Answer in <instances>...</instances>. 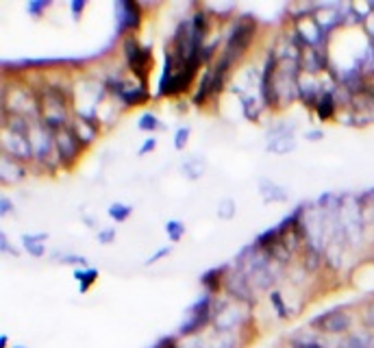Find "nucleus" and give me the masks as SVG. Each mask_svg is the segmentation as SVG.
I'll return each instance as SVG.
<instances>
[{"label": "nucleus", "mask_w": 374, "mask_h": 348, "mask_svg": "<svg viewBox=\"0 0 374 348\" xmlns=\"http://www.w3.org/2000/svg\"><path fill=\"white\" fill-rule=\"evenodd\" d=\"M253 35H255V24L253 22H246L242 20L237 27L231 31V37L226 42V48H224V61L233 63L237 57L244 55V50H246L253 42Z\"/></svg>", "instance_id": "1"}, {"label": "nucleus", "mask_w": 374, "mask_h": 348, "mask_svg": "<svg viewBox=\"0 0 374 348\" xmlns=\"http://www.w3.org/2000/svg\"><path fill=\"white\" fill-rule=\"evenodd\" d=\"M124 53H126V59H128V66H131V70L139 76V79H146V72H148V66H150V50L141 48L131 37V40H126V44H124Z\"/></svg>", "instance_id": "2"}, {"label": "nucleus", "mask_w": 374, "mask_h": 348, "mask_svg": "<svg viewBox=\"0 0 374 348\" xmlns=\"http://www.w3.org/2000/svg\"><path fill=\"white\" fill-rule=\"evenodd\" d=\"M209 316H211V299H202L200 303L191 307V318L180 327V335H191L200 331L209 322Z\"/></svg>", "instance_id": "3"}, {"label": "nucleus", "mask_w": 374, "mask_h": 348, "mask_svg": "<svg viewBox=\"0 0 374 348\" xmlns=\"http://www.w3.org/2000/svg\"><path fill=\"white\" fill-rule=\"evenodd\" d=\"M81 144L83 141L76 137L72 128H61V131L57 133V150H59V157L63 161H74L76 154L81 152Z\"/></svg>", "instance_id": "4"}, {"label": "nucleus", "mask_w": 374, "mask_h": 348, "mask_svg": "<svg viewBox=\"0 0 374 348\" xmlns=\"http://www.w3.org/2000/svg\"><path fill=\"white\" fill-rule=\"evenodd\" d=\"M314 325L327 333H344L351 327V316L344 312H331L314 320Z\"/></svg>", "instance_id": "5"}, {"label": "nucleus", "mask_w": 374, "mask_h": 348, "mask_svg": "<svg viewBox=\"0 0 374 348\" xmlns=\"http://www.w3.org/2000/svg\"><path fill=\"white\" fill-rule=\"evenodd\" d=\"M296 141H294V135L288 131V126H279L274 131V137H270L268 141V150L270 152H277V154H285L290 150H294Z\"/></svg>", "instance_id": "6"}, {"label": "nucleus", "mask_w": 374, "mask_h": 348, "mask_svg": "<svg viewBox=\"0 0 374 348\" xmlns=\"http://www.w3.org/2000/svg\"><path fill=\"white\" fill-rule=\"evenodd\" d=\"M29 141H31V148L37 157H44L46 152H50V131L46 126H35L33 131L29 133Z\"/></svg>", "instance_id": "7"}, {"label": "nucleus", "mask_w": 374, "mask_h": 348, "mask_svg": "<svg viewBox=\"0 0 374 348\" xmlns=\"http://www.w3.org/2000/svg\"><path fill=\"white\" fill-rule=\"evenodd\" d=\"M226 292L233 296V299H242V301L250 303V288H248L246 277H242V275L229 277L226 279Z\"/></svg>", "instance_id": "8"}, {"label": "nucleus", "mask_w": 374, "mask_h": 348, "mask_svg": "<svg viewBox=\"0 0 374 348\" xmlns=\"http://www.w3.org/2000/svg\"><path fill=\"white\" fill-rule=\"evenodd\" d=\"M120 31H126V29H137L139 27V7L135 3H120Z\"/></svg>", "instance_id": "9"}, {"label": "nucleus", "mask_w": 374, "mask_h": 348, "mask_svg": "<svg viewBox=\"0 0 374 348\" xmlns=\"http://www.w3.org/2000/svg\"><path fill=\"white\" fill-rule=\"evenodd\" d=\"M24 176V167L11 159L9 154H3V183H16Z\"/></svg>", "instance_id": "10"}, {"label": "nucleus", "mask_w": 374, "mask_h": 348, "mask_svg": "<svg viewBox=\"0 0 374 348\" xmlns=\"http://www.w3.org/2000/svg\"><path fill=\"white\" fill-rule=\"evenodd\" d=\"M259 185H261V196H264L266 202H272V200L283 202V200H288V192L283 189L281 185L268 181V178H261Z\"/></svg>", "instance_id": "11"}, {"label": "nucleus", "mask_w": 374, "mask_h": 348, "mask_svg": "<svg viewBox=\"0 0 374 348\" xmlns=\"http://www.w3.org/2000/svg\"><path fill=\"white\" fill-rule=\"evenodd\" d=\"M342 348H374V340L368 333L348 335V338L342 342Z\"/></svg>", "instance_id": "12"}, {"label": "nucleus", "mask_w": 374, "mask_h": 348, "mask_svg": "<svg viewBox=\"0 0 374 348\" xmlns=\"http://www.w3.org/2000/svg\"><path fill=\"white\" fill-rule=\"evenodd\" d=\"M316 109H318V115H320L322 120H329L331 115H333V111H335L333 96L331 94H322L320 100H318V105H316Z\"/></svg>", "instance_id": "13"}, {"label": "nucleus", "mask_w": 374, "mask_h": 348, "mask_svg": "<svg viewBox=\"0 0 374 348\" xmlns=\"http://www.w3.org/2000/svg\"><path fill=\"white\" fill-rule=\"evenodd\" d=\"M122 100L126 105H139V102H144L148 98V94L144 92L141 87H128V89H122Z\"/></svg>", "instance_id": "14"}, {"label": "nucleus", "mask_w": 374, "mask_h": 348, "mask_svg": "<svg viewBox=\"0 0 374 348\" xmlns=\"http://www.w3.org/2000/svg\"><path fill=\"white\" fill-rule=\"evenodd\" d=\"M46 235H24L22 242H24V246H27V251L35 257H42L44 255V246L42 244H37V242H44Z\"/></svg>", "instance_id": "15"}, {"label": "nucleus", "mask_w": 374, "mask_h": 348, "mask_svg": "<svg viewBox=\"0 0 374 348\" xmlns=\"http://www.w3.org/2000/svg\"><path fill=\"white\" fill-rule=\"evenodd\" d=\"M74 277H76V279H79V283H81V292H87V288H89V286H92V283L96 281L98 272H96V270H94V268H89V270H85V272H83V270H76V272H74Z\"/></svg>", "instance_id": "16"}, {"label": "nucleus", "mask_w": 374, "mask_h": 348, "mask_svg": "<svg viewBox=\"0 0 374 348\" xmlns=\"http://www.w3.org/2000/svg\"><path fill=\"white\" fill-rule=\"evenodd\" d=\"M109 216L113 218V220L124 222L126 218L131 216V207H128V205H122V202H113L109 207Z\"/></svg>", "instance_id": "17"}, {"label": "nucleus", "mask_w": 374, "mask_h": 348, "mask_svg": "<svg viewBox=\"0 0 374 348\" xmlns=\"http://www.w3.org/2000/svg\"><path fill=\"white\" fill-rule=\"evenodd\" d=\"M279 229H270V231H266V233H261L259 237H257V246L259 248H268V246H272V244L279 240Z\"/></svg>", "instance_id": "18"}, {"label": "nucleus", "mask_w": 374, "mask_h": 348, "mask_svg": "<svg viewBox=\"0 0 374 348\" xmlns=\"http://www.w3.org/2000/svg\"><path fill=\"white\" fill-rule=\"evenodd\" d=\"M218 216L224 218V220H231V218L235 216V200L233 198H224L220 202V207H218Z\"/></svg>", "instance_id": "19"}, {"label": "nucleus", "mask_w": 374, "mask_h": 348, "mask_svg": "<svg viewBox=\"0 0 374 348\" xmlns=\"http://www.w3.org/2000/svg\"><path fill=\"white\" fill-rule=\"evenodd\" d=\"M235 346H237V342H235V338L231 333H220L211 342V348H235Z\"/></svg>", "instance_id": "20"}, {"label": "nucleus", "mask_w": 374, "mask_h": 348, "mask_svg": "<svg viewBox=\"0 0 374 348\" xmlns=\"http://www.w3.org/2000/svg\"><path fill=\"white\" fill-rule=\"evenodd\" d=\"M165 233L170 235L172 242H178L180 237H183V233H185V227L180 224V222H176V220H172V222L165 224Z\"/></svg>", "instance_id": "21"}, {"label": "nucleus", "mask_w": 374, "mask_h": 348, "mask_svg": "<svg viewBox=\"0 0 374 348\" xmlns=\"http://www.w3.org/2000/svg\"><path fill=\"white\" fill-rule=\"evenodd\" d=\"M139 128L141 131H154V128H159V120H157V115H152V113H144L139 118Z\"/></svg>", "instance_id": "22"}, {"label": "nucleus", "mask_w": 374, "mask_h": 348, "mask_svg": "<svg viewBox=\"0 0 374 348\" xmlns=\"http://www.w3.org/2000/svg\"><path fill=\"white\" fill-rule=\"evenodd\" d=\"M215 277H222V270H211V272H207V275L202 277V283H204V286H207L211 292H215L218 288H220V283H222V281H218Z\"/></svg>", "instance_id": "23"}, {"label": "nucleus", "mask_w": 374, "mask_h": 348, "mask_svg": "<svg viewBox=\"0 0 374 348\" xmlns=\"http://www.w3.org/2000/svg\"><path fill=\"white\" fill-rule=\"evenodd\" d=\"M270 303H272V307H277L279 318H288V307H285V303H283V299H281V294H279V292H272V294H270Z\"/></svg>", "instance_id": "24"}, {"label": "nucleus", "mask_w": 374, "mask_h": 348, "mask_svg": "<svg viewBox=\"0 0 374 348\" xmlns=\"http://www.w3.org/2000/svg\"><path fill=\"white\" fill-rule=\"evenodd\" d=\"M187 137H189V128L187 126H183V128H178V133H176V141H174V148L176 150H183L185 148V144H187Z\"/></svg>", "instance_id": "25"}, {"label": "nucleus", "mask_w": 374, "mask_h": 348, "mask_svg": "<svg viewBox=\"0 0 374 348\" xmlns=\"http://www.w3.org/2000/svg\"><path fill=\"white\" fill-rule=\"evenodd\" d=\"M183 170L189 172V174H187L189 178H198V176L202 174V163H200V161H198V163H185V165H183Z\"/></svg>", "instance_id": "26"}, {"label": "nucleus", "mask_w": 374, "mask_h": 348, "mask_svg": "<svg viewBox=\"0 0 374 348\" xmlns=\"http://www.w3.org/2000/svg\"><path fill=\"white\" fill-rule=\"evenodd\" d=\"M292 346L294 348H325V346L316 344L314 340H301V338H294L292 340Z\"/></svg>", "instance_id": "27"}, {"label": "nucleus", "mask_w": 374, "mask_h": 348, "mask_svg": "<svg viewBox=\"0 0 374 348\" xmlns=\"http://www.w3.org/2000/svg\"><path fill=\"white\" fill-rule=\"evenodd\" d=\"M113 237H115V229H107V231H102V233L98 235L100 244H109Z\"/></svg>", "instance_id": "28"}, {"label": "nucleus", "mask_w": 374, "mask_h": 348, "mask_svg": "<svg viewBox=\"0 0 374 348\" xmlns=\"http://www.w3.org/2000/svg\"><path fill=\"white\" fill-rule=\"evenodd\" d=\"M154 146H157V139H152V137H150V139H146V141H144V146L139 148V154H146V152L154 150Z\"/></svg>", "instance_id": "29"}, {"label": "nucleus", "mask_w": 374, "mask_h": 348, "mask_svg": "<svg viewBox=\"0 0 374 348\" xmlns=\"http://www.w3.org/2000/svg\"><path fill=\"white\" fill-rule=\"evenodd\" d=\"M44 7H48V3H31L29 5V11H31L33 16H40Z\"/></svg>", "instance_id": "30"}, {"label": "nucleus", "mask_w": 374, "mask_h": 348, "mask_svg": "<svg viewBox=\"0 0 374 348\" xmlns=\"http://www.w3.org/2000/svg\"><path fill=\"white\" fill-rule=\"evenodd\" d=\"M307 268L309 270H316L318 268V255H316V251H312V257H309V253H307Z\"/></svg>", "instance_id": "31"}, {"label": "nucleus", "mask_w": 374, "mask_h": 348, "mask_svg": "<svg viewBox=\"0 0 374 348\" xmlns=\"http://www.w3.org/2000/svg\"><path fill=\"white\" fill-rule=\"evenodd\" d=\"M83 9H85V3H83V0H76V3H72V14H74V16H79Z\"/></svg>", "instance_id": "32"}, {"label": "nucleus", "mask_w": 374, "mask_h": 348, "mask_svg": "<svg viewBox=\"0 0 374 348\" xmlns=\"http://www.w3.org/2000/svg\"><path fill=\"white\" fill-rule=\"evenodd\" d=\"M167 253H170V248H161V251H159L157 255H152V257H150V259H148L146 264H152V262H157V259H161V257H163V255H167Z\"/></svg>", "instance_id": "33"}, {"label": "nucleus", "mask_w": 374, "mask_h": 348, "mask_svg": "<svg viewBox=\"0 0 374 348\" xmlns=\"http://www.w3.org/2000/svg\"><path fill=\"white\" fill-rule=\"evenodd\" d=\"M320 137H322L320 131H309V133H307V139H312V141H318Z\"/></svg>", "instance_id": "34"}, {"label": "nucleus", "mask_w": 374, "mask_h": 348, "mask_svg": "<svg viewBox=\"0 0 374 348\" xmlns=\"http://www.w3.org/2000/svg\"><path fill=\"white\" fill-rule=\"evenodd\" d=\"M11 211V202L7 198H3V213H9Z\"/></svg>", "instance_id": "35"}, {"label": "nucleus", "mask_w": 374, "mask_h": 348, "mask_svg": "<svg viewBox=\"0 0 374 348\" xmlns=\"http://www.w3.org/2000/svg\"><path fill=\"white\" fill-rule=\"evenodd\" d=\"M18 348H22V346H18Z\"/></svg>", "instance_id": "36"}]
</instances>
